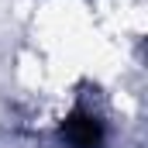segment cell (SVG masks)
I'll return each instance as SVG.
<instances>
[{
	"label": "cell",
	"instance_id": "obj_1",
	"mask_svg": "<svg viewBox=\"0 0 148 148\" xmlns=\"http://www.w3.org/2000/svg\"><path fill=\"white\" fill-rule=\"evenodd\" d=\"M66 141L73 148H100L103 145V124L90 114H76L66 124Z\"/></svg>",
	"mask_w": 148,
	"mask_h": 148
}]
</instances>
